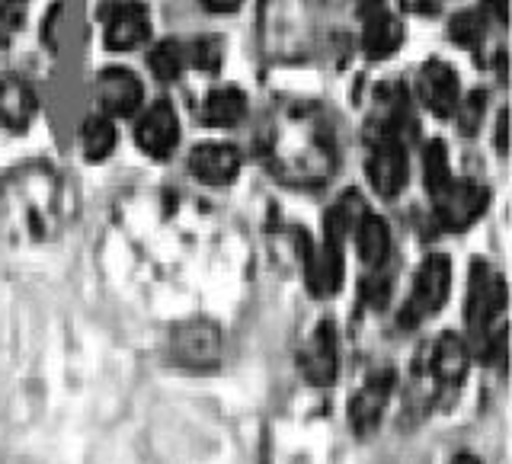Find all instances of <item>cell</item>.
I'll list each match as a JSON object with an SVG mask.
<instances>
[{
    "instance_id": "cell-1",
    "label": "cell",
    "mask_w": 512,
    "mask_h": 464,
    "mask_svg": "<svg viewBox=\"0 0 512 464\" xmlns=\"http://www.w3.org/2000/svg\"><path fill=\"white\" fill-rule=\"evenodd\" d=\"M74 215L64 176L45 164H23L0 180V234L16 244L55 240Z\"/></svg>"
},
{
    "instance_id": "cell-2",
    "label": "cell",
    "mask_w": 512,
    "mask_h": 464,
    "mask_svg": "<svg viewBox=\"0 0 512 464\" xmlns=\"http://www.w3.org/2000/svg\"><path fill=\"white\" fill-rule=\"evenodd\" d=\"M269 160L272 170L292 186H317L333 170L330 141L311 116H288L279 122L269 138Z\"/></svg>"
},
{
    "instance_id": "cell-3",
    "label": "cell",
    "mask_w": 512,
    "mask_h": 464,
    "mask_svg": "<svg viewBox=\"0 0 512 464\" xmlns=\"http://www.w3.org/2000/svg\"><path fill=\"white\" fill-rule=\"evenodd\" d=\"M263 48L272 61H295L311 42L304 0H263Z\"/></svg>"
},
{
    "instance_id": "cell-4",
    "label": "cell",
    "mask_w": 512,
    "mask_h": 464,
    "mask_svg": "<svg viewBox=\"0 0 512 464\" xmlns=\"http://www.w3.org/2000/svg\"><path fill=\"white\" fill-rule=\"evenodd\" d=\"M452 295V260L445 253H432L416 272L413 295L407 301L404 324H420L429 314L442 311V304Z\"/></svg>"
},
{
    "instance_id": "cell-5",
    "label": "cell",
    "mask_w": 512,
    "mask_h": 464,
    "mask_svg": "<svg viewBox=\"0 0 512 464\" xmlns=\"http://www.w3.org/2000/svg\"><path fill=\"white\" fill-rule=\"evenodd\" d=\"M432 202H436V218L442 221V228L464 231L484 215L490 192L474 180H455L452 176V183L439 189L436 196H432Z\"/></svg>"
},
{
    "instance_id": "cell-6",
    "label": "cell",
    "mask_w": 512,
    "mask_h": 464,
    "mask_svg": "<svg viewBox=\"0 0 512 464\" xmlns=\"http://www.w3.org/2000/svg\"><path fill=\"white\" fill-rule=\"evenodd\" d=\"M170 359L183 368H212L221 359V333L208 320H186L170 333Z\"/></svg>"
},
{
    "instance_id": "cell-7",
    "label": "cell",
    "mask_w": 512,
    "mask_h": 464,
    "mask_svg": "<svg viewBox=\"0 0 512 464\" xmlns=\"http://www.w3.org/2000/svg\"><path fill=\"white\" fill-rule=\"evenodd\" d=\"M301 372L311 384H320V388H327L340 375V333H336L330 320L317 324L314 333L308 336V343H304Z\"/></svg>"
},
{
    "instance_id": "cell-8",
    "label": "cell",
    "mask_w": 512,
    "mask_h": 464,
    "mask_svg": "<svg viewBox=\"0 0 512 464\" xmlns=\"http://www.w3.org/2000/svg\"><path fill=\"white\" fill-rule=\"evenodd\" d=\"M416 90H420V100L426 103V109L439 119H452L455 109L461 103V84L452 64H445L439 58L426 61L420 68V77H416Z\"/></svg>"
},
{
    "instance_id": "cell-9",
    "label": "cell",
    "mask_w": 512,
    "mask_h": 464,
    "mask_svg": "<svg viewBox=\"0 0 512 464\" xmlns=\"http://www.w3.org/2000/svg\"><path fill=\"white\" fill-rule=\"evenodd\" d=\"M410 164L407 151L397 138H381L375 144L372 157H368V183L381 199H397L407 186Z\"/></svg>"
},
{
    "instance_id": "cell-10",
    "label": "cell",
    "mask_w": 512,
    "mask_h": 464,
    "mask_svg": "<svg viewBox=\"0 0 512 464\" xmlns=\"http://www.w3.org/2000/svg\"><path fill=\"white\" fill-rule=\"evenodd\" d=\"M96 103H100L103 116H119V119H128L135 116L144 103V87L141 80L125 71V68H106L96 77Z\"/></svg>"
},
{
    "instance_id": "cell-11",
    "label": "cell",
    "mask_w": 512,
    "mask_h": 464,
    "mask_svg": "<svg viewBox=\"0 0 512 464\" xmlns=\"http://www.w3.org/2000/svg\"><path fill=\"white\" fill-rule=\"evenodd\" d=\"M391 394H394V375L391 372H375L356 394H352L349 423L359 436H372V432L381 426V416L391 404Z\"/></svg>"
},
{
    "instance_id": "cell-12",
    "label": "cell",
    "mask_w": 512,
    "mask_h": 464,
    "mask_svg": "<svg viewBox=\"0 0 512 464\" xmlns=\"http://www.w3.org/2000/svg\"><path fill=\"white\" fill-rule=\"evenodd\" d=\"M506 308V285L496 272L484 263L471 269V288H468V324L471 330H487L500 311Z\"/></svg>"
},
{
    "instance_id": "cell-13",
    "label": "cell",
    "mask_w": 512,
    "mask_h": 464,
    "mask_svg": "<svg viewBox=\"0 0 512 464\" xmlns=\"http://www.w3.org/2000/svg\"><path fill=\"white\" fill-rule=\"evenodd\" d=\"M106 48L112 52H135L144 42L151 39V16L138 0H125V4H116L106 16Z\"/></svg>"
},
{
    "instance_id": "cell-14",
    "label": "cell",
    "mask_w": 512,
    "mask_h": 464,
    "mask_svg": "<svg viewBox=\"0 0 512 464\" xmlns=\"http://www.w3.org/2000/svg\"><path fill=\"white\" fill-rule=\"evenodd\" d=\"M138 148L154 157V160H164L176 151V141H180V119L170 103H154L144 116L138 119Z\"/></svg>"
},
{
    "instance_id": "cell-15",
    "label": "cell",
    "mask_w": 512,
    "mask_h": 464,
    "mask_svg": "<svg viewBox=\"0 0 512 464\" xmlns=\"http://www.w3.org/2000/svg\"><path fill=\"white\" fill-rule=\"evenodd\" d=\"M189 170L196 180H202L208 186H228L240 173V154H237V148H231V144L205 141L199 148H192Z\"/></svg>"
},
{
    "instance_id": "cell-16",
    "label": "cell",
    "mask_w": 512,
    "mask_h": 464,
    "mask_svg": "<svg viewBox=\"0 0 512 464\" xmlns=\"http://www.w3.org/2000/svg\"><path fill=\"white\" fill-rule=\"evenodd\" d=\"M304 279L314 298H333L343 285V244H333L324 237V244L308 253L304 263Z\"/></svg>"
},
{
    "instance_id": "cell-17",
    "label": "cell",
    "mask_w": 512,
    "mask_h": 464,
    "mask_svg": "<svg viewBox=\"0 0 512 464\" xmlns=\"http://www.w3.org/2000/svg\"><path fill=\"white\" fill-rule=\"evenodd\" d=\"M36 112H39V100L29 84L16 77L0 80V125L10 128V132H26L36 122Z\"/></svg>"
},
{
    "instance_id": "cell-18",
    "label": "cell",
    "mask_w": 512,
    "mask_h": 464,
    "mask_svg": "<svg viewBox=\"0 0 512 464\" xmlns=\"http://www.w3.org/2000/svg\"><path fill=\"white\" fill-rule=\"evenodd\" d=\"M352 240H356V253L368 269H381L391 256V228L388 221L375 212H365L356 228H352Z\"/></svg>"
},
{
    "instance_id": "cell-19",
    "label": "cell",
    "mask_w": 512,
    "mask_h": 464,
    "mask_svg": "<svg viewBox=\"0 0 512 464\" xmlns=\"http://www.w3.org/2000/svg\"><path fill=\"white\" fill-rule=\"evenodd\" d=\"M429 368H432V378H436V381L461 384L464 375H468V368H471L468 343H464L461 336H455V333H442L436 340V346H432Z\"/></svg>"
},
{
    "instance_id": "cell-20",
    "label": "cell",
    "mask_w": 512,
    "mask_h": 464,
    "mask_svg": "<svg viewBox=\"0 0 512 464\" xmlns=\"http://www.w3.org/2000/svg\"><path fill=\"white\" fill-rule=\"evenodd\" d=\"M247 109H250V103H247L244 90L240 87H218L202 100L199 122L208 128H234V125L244 122Z\"/></svg>"
},
{
    "instance_id": "cell-21",
    "label": "cell",
    "mask_w": 512,
    "mask_h": 464,
    "mask_svg": "<svg viewBox=\"0 0 512 464\" xmlns=\"http://www.w3.org/2000/svg\"><path fill=\"white\" fill-rule=\"evenodd\" d=\"M400 42H404V26H400L388 10H372L365 13V36H362V48L368 52V58H388L394 55Z\"/></svg>"
},
{
    "instance_id": "cell-22",
    "label": "cell",
    "mask_w": 512,
    "mask_h": 464,
    "mask_svg": "<svg viewBox=\"0 0 512 464\" xmlns=\"http://www.w3.org/2000/svg\"><path fill=\"white\" fill-rule=\"evenodd\" d=\"M116 125H112L109 116H90L80 128V148H84V157L90 164H100L112 151H116Z\"/></svg>"
},
{
    "instance_id": "cell-23",
    "label": "cell",
    "mask_w": 512,
    "mask_h": 464,
    "mask_svg": "<svg viewBox=\"0 0 512 464\" xmlns=\"http://www.w3.org/2000/svg\"><path fill=\"white\" fill-rule=\"evenodd\" d=\"M365 215V205H362V199H356V196H346V199H340L336 202L330 212H327V224H324V237L327 240H333V244H343L346 237H352V228H356V221Z\"/></svg>"
},
{
    "instance_id": "cell-24",
    "label": "cell",
    "mask_w": 512,
    "mask_h": 464,
    "mask_svg": "<svg viewBox=\"0 0 512 464\" xmlns=\"http://www.w3.org/2000/svg\"><path fill=\"white\" fill-rule=\"evenodd\" d=\"M423 180H426V189L429 196H436L439 189H445L452 183V167H448V148L445 141L432 138L423 151Z\"/></svg>"
},
{
    "instance_id": "cell-25",
    "label": "cell",
    "mask_w": 512,
    "mask_h": 464,
    "mask_svg": "<svg viewBox=\"0 0 512 464\" xmlns=\"http://www.w3.org/2000/svg\"><path fill=\"white\" fill-rule=\"evenodd\" d=\"M183 64H186V52H183V45L180 42H173V39H164V42H157L151 48V55H148V68L157 80H176L183 74Z\"/></svg>"
},
{
    "instance_id": "cell-26",
    "label": "cell",
    "mask_w": 512,
    "mask_h": 464,
    "mask_svg": "<svg viewBox=\"0 0 512 464\" xmlns=\"http://www.w3.org/2000/svg\"><path fill=\"white\" fill-rule=\"evenodd\" d=\"M448 32H452V42L461 45V48H477L480 42H484V16H480L477 10H464L458 13L452 23H448Z\"/></svg>"
},
{
    "instance_id": "cell-27",
    "label": "cell",
    "mask_w": 512,
    "mask_h": 464,
    "mask_svg": "<svg viewBox=\"0 0 512 464\" xmlns=\"http://www.w3.org/2000/svg\"><path fill=\"white\" fill-rule=\"evenodd\" d=\"M484 106H487V96L484 93H471V96H464V103H458V122H461V132L464 135H474L480 122H484Z\"/></svg>"
},
{
    "instance_id": "cell-28",
    "label": "cell",
    "mask_w": 512,
    "mask_h": 464,
    "mask_svg": "<svg viewBox=\"0 0 512 464\" xmlns=\"http://www.w3.org/2000/svg\"><path fill=\"white\" fill-rule=\"evenodd\" d=\"M196 64L202 71H218L221 64V45L218 42H199L196 45Z\"/></svg>"
},
{
    "instance_id": "cell-29",
    "label": "cell",
    "mask_w": 512,
    "mask_h": 464,
    "mask_svg": "<svg viewBox=\"0 0 512 464\" xmlns=\"http://www.w3.org/2000/svg\"><path fill=\"white\" fill-rule=\"evenodd\" d=\"M16 26H20V4L0 0V32H13Z\"/></svg>"
},
{
    "instance_id": "cell-30",
    "label": "cell",
    "mask_w": 512,
    "mask_h": 464,
    "mask_svg": "<svg viewBox=\"0 0 512 464\" xmlns=\"http://www.w3.org/2000/svg\"><path fill=\"white\" fill-rule=\"evenodd\" d=\"M506 148H509V112L503 109L500 119H496V151L506 154Z\"/></svg>"
},
{
    "instance_id": "cell-31",
    "label": "cell",
    "mask_w": 512,
    "mask_h": 464,
    "mask_svg": "<svg viewBox=\"0 0 512 464\" xmlns=\"http://www.w3.org/2000/svg\"><path fill=\"white\" fill-rule=\"evenodd\" d=\"M205 10H212V13H234L244 0H202Z\"/></svg>"
},
{
    "instance_id": "cell-32",
    "label": "cell",
    "mask_w": 512,
    "mask_h": 464,
    "mask_svg": "<svg viewBox=\"0 0 512 464\" xmlns=\"http://www.w3.org/2000/svg\"><path fill=\"white\" fill-rule=\"evenodd\" d=\"M407 10H413V13H432L439 7V0H400Z\"/></svg>"
},
{
    "instance_id": "cell-33",
    "label": "cell",
    "mask_w": 512,
    "mask_h": 464,
    "mask_svg": "<svg viewBox=\"0 0 512 464\" xmlns=\"http://www.w3.org/2000/svg\"><path fill=\"white\" fill-rule=\"evenodd\" d=\"M487 4V10L496 16L500 23H506V16H509V0H484Z\"/></svg>"
},
{
    "instance_id": "cell-34",
    "label": "cell",
    "mask_w": 512,
    "mask_h": 464,
    "mask_svg": "<svg viewBox=\"0 0 512 464\" xmlns=\"http://www.w3.org/2000/svg\"><path fill=\"white\" fill-rule=\"evenodd\" d=\"M452 464H480V461H477L474 455L464 452V455H455V458H452Z\"/></svg>"
},
{
    "instance_id": "cell-35",
    "label": "cell",
    "mask_w": 512,
    "mask_h": 464,
    "mask_svg": "<svg viewBox=\"0 0 512 464\" xmlns=\"http://www.w3.org/2000/svg\"><path fill=\"white\" fill-rule=\"evenodd\" d=\"M13 4H23V0H13Z\"/></svg>"
}]
</instances>
